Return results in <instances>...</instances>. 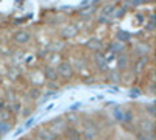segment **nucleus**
<instances>
[{
    "instance_id": "423d86ee",
    "label": "nucleus",
    "mask_w": 156,
    "mask_h": 140,
    "mask_svg": "<svg viewBox=\"0 0 156 140\" xmlns=\"http://www.w3.org/2000/svg\"><path fill=\"white\" fill-rule=\"evenodd\" d=\"M66 126H67V123L64 121V118H62V117H58V118H55V120H51V121H50V125L47 126V128H48L51 132H53V134L58 137V135H61V134H62V131H64V129H66Z\"/></svg>"
},
{
    "instance_id": "a211bd4d",
    "label": "nucleus",
    "mask_w": 156,
    "mask_h": 140,
    "mask_svg": "<svg viewBox=\"0 0 156 140\" xmlns=\"http://www.w3.org/2000/svg\"><path fill=\"white\" fill-rule=\"evenodd\" d=\"M115 41H119V42H122V44L131 41V33L123 31V30H119V31L115 33Z\"/></svg>"
},
{
    "instance_id": "9b49d317",
    "label": "nucleus",
    "mask_w": 156,
    "mask_h": 140,
    "mask_svg": "<svg viewBox=\"0 0 156 140\" xmlns=\"http://www.w3.org/2000/svg\"><path fill=\"white\" fill-rule=\"evenodd\" d=\"M84 48H87V50H90V52H101L103 50V41L101 39H98V37H90V39H87V42L84 44Z\"/></svg>"
},
{
    "instance_id": "f03ea898",
    "label": "nucleus",
    "mask_w": 156,
    "mask_h": 140,
    "mask_svg": "<svg viewBox=\"0 0 156 140\" xmlns=\"http://www.w3.org/2000/svg\"><path fill=\"white\" fill-rule=\"evenodd\" d=\"M56 72H58V76L62 80H72L75 76V70L70 61H61L56 67Z\"/></svg>"
},
{
    "instance_id": "393cba45",
    "label": "nucleus",
    "mask_w": 156,
    "mask_h": 140,
    "mask_svg": "<svg viewBox=\"0 0 156 140\" xmlns=\"http://www.w3.org/2000/svg\"><path fill=\"white\" fill-rule=\"evenodd\" d=\"M148 31H153L154 30V19H153V16H151V19H150V22H148V25L145 27Z\"/></svg>"
},
{
    "instance_id": "f8f14e48",
    "label": "nucleus",
    "mask_w": 156,
    "mask_h": 140,
    "mask_svg": "<svg viewBox=\"0 0 156 140\" xmlns=\"http://www.w3.org/2000/svg\"><path fill=\"white\" fill-rule=\"evenodd\" d=\"M78 34V27H75V25H66L61 31H59V36L62 37V39H72V37H75Z\"/></svg>"
},
{
    "instance_id": "9d476101",
    "label": "nucleus",
    "mask_w": 156,
    "mask_h": 140,
    "mask_svg": "<svg viewBox=\"0 0 156 140\" xmlns=\"http://www.w3.org/2000/svg\"><path fill=\"white\" fill-rule=\"evenodd\" d=\"M129 64H131V62H129V55L126 52L117 55V58H115V67H117L119 72H125L129 67Z\"/></svg>"
},
{
    "instance_id": "dca6fc26",
    "label": "nucleus",
    "mask_w": 156,
    "mask_h": 140,
    "mask_svg": "<svg viewBox=\"0 0 156 140\" xmlns=\"http://www.w3.org/2000/svg\"><path fill=\"white\" fill-rule=\"evenodd\" d=\"M108 50L114 55H120V53H125V44L119 42V41H112L108 47Z\"/></svg>"
},
{
    "instance_id": "4468645a",
    "label": "nucleus",
    "mask_w": 156,
    "mask_h": 140,
    "mask_svg": "<svg viewBox=\"0 0 156 140\" xmlns=\"http://www.w3.org/2000/svg\"><path fill=\"white\" fill-rule=\"evenodd\" d=\"M134 55L136 56H150V52H151V48L148 44H144V42H139L134 45Z\"/></svg>"
},
{
    "instance_id": "1a4fd4ad",
    "label": "nucleus",
    "mask_w": 156,
    "mask_h": 140,
    "mask_svg": "<svg viewBox=\"0 0 156 140\" xmlns=\"http://www.w3.org/2000/svg\"><path fill=\"white\" fill-rule=\"evenodd\" d=\"M148 62H150V56H137V59L133 62V70H134V73H137V75L144 73V70H145L147 66H148Z\"/></svg>"
},
{
    "instance_id": "7ed1b4c3",
    "label": "nucleus",
    "mask_w": 156,
    "mask_h": 140,
    "mask_svg": "<svg viewBox=\"0 0 156 140\" xmlns=\"http://www.w3.org/2000/svg\"><path fill=\"white\" fill-rule=\"evenodd\" d=\"M136 128L137 131H144V132H148V134H154V118H150V117H142L136 121Z\"/></svg>"
},
{
    "instance_id": "c85d7f7f",
    "label": "nucleus",
    "mask_w": 156,
    "mask_h": 140,
    "mask_svg": "<svg viewBox=\"0 0 156 140\" xmlns=\"http://www.w3.org/2000/svg\"><path fill=\"white\" fill-rule=\"evenodd\" d=\"M123 140H133V138H131V137H125Z\"/></svg>"
},
{
    "instance_id": "a878e982",
    "label": "nucleus",
    "mask_w": 156,
    "mask_h": 140,
    "mask_svg": "<svg viewBox=\"0 0 156 140\" xmlns=\"http://www.w3.org/2000/svg\"><path fill=\"white\" fill-rule=\"evenodd\" d=\"M33 123H34V118H31V120H28V121H27V125H25V128H30V126H31Z\"/></svg>"
},
{
    "instance_id": "f257e3e1",
    "label": "nucleus",
    "mask_w": 156,
    "mask_h": 140,
    "mask_svg": "<svg viewBox=\"0 0 156 140\" xmlns=\"http://www.w3.org/2000/svg\"><path fill=\"white\" fill-rule=\"evenodd\" d=\"M81 125V137L83 140H97V137L100 135V128H98V123H95L94 120H81L80 121Z\"/></svg>"
},
{
    "instance_id": "5701e85b",
    "label": "nucleus",
    "mask_w": 156,
    "mask_h": 140,
    "mask_svg": "<svg viewBox=\"0 0 156 140\" xmlns=\"http://www.w3.org/2000/svg\"><path fill=\"white\" fill-rule=\"evenodd\" d=\"M144 115L145 117H150V118H154V106L153 103H148V104H144Z\"/></svg>"
},
{
    "instance_id": "0eeeda50",
    "label": "nucleus",
    "mask_w": 156,
    "mask_h": 140,
    "mask_svg": "<svg viewBox=\"0 0 156 140\" xmlns=\"http://www.w3.org/2000/svg\"><path fill=\"white\" fill-rule=\"evenodd\" d=\"M42 78L47 80L48 83H55L59 80L58 76V72H56V67L51 66V64H45L44 69H42Z\"/></svg>"
},
{
    "instance_id": "ddd939ff",
    "label": "nucleus",
    "mask_w": 156,
    "mask_h": 140,
    "mask_svg": "<svg viewBox=\"0 0 156 140\" xmlns=\"http://www.w3.org/2000/svg\"><path fill=\"white\" fill-rule=\"evenodd\" d=\"M62 118H64V121H66L67 125H70V126H76V125H80V121H81L80 114L75 112V111H69Z\"/></svg>"
},
{
    "instance_id": "6e6552de",
    "label": "nucleus",
    "mask_w": 156,
    "mask_h": 140,
    "mask_svg": "<svg viewBox=\"0 0 156 140\" xmlns=\"http://www.w3.org/2000/svg\"><path fill=\"white\" fill-rule=\"evenodd\" d=\"M61 135H64V138H66V140H83L80 129H78L76 126H70V125L66 126V129L62 131Z\"/></svg>"
},
{
    "instance_id": "4be33fe9",
    "label": "nucleus",
    "mask_w": 156,
    "mask_h": 140,
    "mask_svg": "<svg viewBox=\"0 0 156 140\" xmlns=\"http://www.w3.org/2000/svg\"><path fill=\"white\" fill-rule=\"evenodd\" d=\"M114 9H115V6L114 5H106V6H103V9H101V17H106V19H111L112 17V14H114Z\"/></svg>"
},
{
    "instance_id": "6ab92c4d",
    "label": "nucleus",
    "mask_w": 156,
    "mask_h": 140,
    "mask_svg": "<svg viewBox=\"0 0 156 140\" xmlns=\"http://www.w3.org/2000/svg\"><path fill=\"white\" fill-rule=\"evenodd\" d=\"M9 109L12 112V115H20L23 106H22V103L19 100H14V101H11V103H9Z\"/></svg>"
},
{
    "instance_id": "b1692460",
    "label": "nucleus",
    "mask_w": 156,
    "mask_h": 140,
    "mask_svg": "<svg viewBox=\"0 0 156 140\" xmlns=\"http://www.w3.org/2000/svg\"><path fill=\"white\" fill-rule=\"evenodd\" d=\"M39 94H41V89L36 87V86H33L31 90H30V98H31V100H37V98H39Z\"/></svg>"
},
{
    "instance_id": "39448f33",
    "label": "nucleus",
    "mask_w": 156,
    "mask_h": 140,
    "mask_svg": "<svg viewBox=\"0 0 156 140\" xmlns=\"http://www.w3.org/2000/svg\"><path fill=\"white\" fill-rule=\"evenodd\" d=\"M92 61H94L95 67H97L101 73H108V61H106L105 53H103V52H95L94 56H92Z\"/></svg>"
},
{
    "instance_id": "2eb2a0df",
    "label": "nucleus",
    "mask_w": 156,
    "mask_h": 140,
    "mask_svg": "<svg viewBox=\"0 0 156 140\" xmlns=\"http://www.w3.org/2000/svg\"><path fill=\"white\" fill-rule=\"evenodd\" d=\"M36 134H37L39 140H56V135L51 132L48 128H39Z\"/></svg>"
},
{
    "instance_id": "f3484780",
    "label": "nucleus",
    "mask_w": 156,
    "mask_h": 140,
    "mask_svg": "<svg viewBox=\"0 0 156 140\" xmlns=\"http://www.w3.org/2000/svg\"><path fill=\"white\" fill-rule=\"evenodd\" d=\"M123 114H125V109H123L122 106H114V109H112V117H114V120L119 123V125L123 123Z\"/></svg>"
},
{
    "instance_id": "cd10ccee",
    "label": "nucleus",
    "mask_w": 156,
    "mask_h": 140,
    "mask_svg": "<svg viewBox=\"0 0 156 140\" xmlns=\"http://www.w3.org/2000/svg\"><path fill=\"white\" fill-rule=\"evenodd\" d=\"M3 56V50H2V47H0V58Z\"/></svg>"
},
{
    "instance_id": "412c9836",
    "label": "nucleus",
    "mask_w": 156,
    "mask_h": 140,
    "mask_svg": "<svg viewBox=\"0 0 156 140\" xmlns=\"http://www.w3.org/2000/svg\"><path fill=\"white\" fill-rule=\"evenodd\" d=\"M12 131V123L11 121H2L0 123V137H3Z\"/></svg>"
},
{
    "instance_id": "bb28decb",
    "label": "nucleus",
    "mask_w": 156,
    "mask_h": 140,
    "mask_svg": "<svg viewBox=\"0 0 156 140\" xmlns=\"http://www.w3.org/2000/svg\"><path fill=\"white\" fill-rule=\"evenodd\" d=\"M5 104H6V101H5L3 98H0V109H2V108H3Z\"/></svg>"
},
{
    "instance_id": "aec40b11",
    "label": "nucleus",
    "mask_w": 156,
    "mask_h": 140,
    "mask_svg": "<svg viewBox=\"0 0 156 140\" xmlns=\"http://www.w3.org/2000/svg\"><path fill=\"white\" fill-rule=\"evenodd\" d=\"M133 135H134L133 140H154V134H148L144 131H136Z\"/></svg>"
},
{
    "instance_id": "20e7f679",
    "label": "nucleus",
    "mask_w": 156,
    "mask_h": 140,
    "mask_svg": "<svg viewBox=\"0 0 156 140\" xmlns=\"http://www.w3.org/2000/svg\"><path fill=\"white\" fill-rule=\"evenodd\" d=\"M31 39H33V36L27 30H17V31L12 33V41H14L17 45H27Z\"/></svg>"
}]
</instances>
